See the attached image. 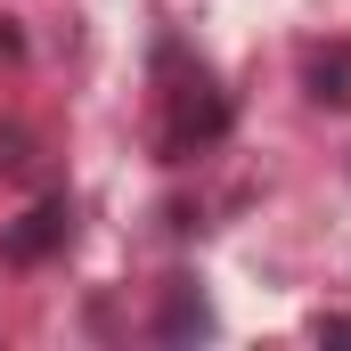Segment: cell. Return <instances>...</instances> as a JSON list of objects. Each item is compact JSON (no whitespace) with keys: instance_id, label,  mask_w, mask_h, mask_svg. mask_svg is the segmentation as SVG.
<instances>
[{"instance_id":"obj_2","label":"cell","mask_w":351,"mask_h":351,"mask_svg":"<svg viewBox=\"0 0 351 351\" xmlns=\"http://www.w3.org/2000/svg\"><path fill=\"white\" fill-rule=\"evenodd\" d=\"M66 237H74V204H66V196H41L25 221H8L0 254H8V262H41V254H58Z\"/></svg>"},{"instance_id":"obj_1","label":"cell","mask_w":351,"mask_h":351,"mask_svg":"<svg viewBox=\"0 0 351 351\" xmlns=\"http://www.w3.org/2000/svg\"><path fill=\"white\" fill-rule=\"evenodd\" d=\"M221 131H229V98H221V90H213V74L196 66L188 82H172V123H164V156L180 164V156L213 147Z\"/></svg>"},{"instance_id":"obj_5","label":"cell","mask_w":351,"mask_h":351,"mask_svg":"<svg viewBox=\"0 0 351 351\" xmlns=\"http://www.w3.org/2000/svg\"><path fill=\"white\" fill-rule=\"evenodd\" d=\"M319 343H351V319L335 311V319H319Z\"/></svg>"},{"instance_id":"obj_3","label":"cell","mask_w":351,"mask_h":351,"mask_svg":"<svg viewBox=\"0 0 351 351\" xmlns=\"http://www.w3.org/2000/svg\"><path fill=\"white\" fill-rule=\"evenodd\" d=\"M156 335H164V343H188V335H213V302H204V294H196L188 278H180L172 294H164V319H156Z\"/></svg>"},{"instance_id":"obj_4","label":"cell","mask_w":351,"mask_h":351,"mask_svg":"<svg viewBox=\"0 0 351 351\" xmlns=\"http://www.w3.org/2000/svg\"><path fill=\"white\" fill-rule=\"evenodd\" d=\"M311 98L319 106H343L351 98V49H319L311 58Z\"/></svg>"}]
</instances>
